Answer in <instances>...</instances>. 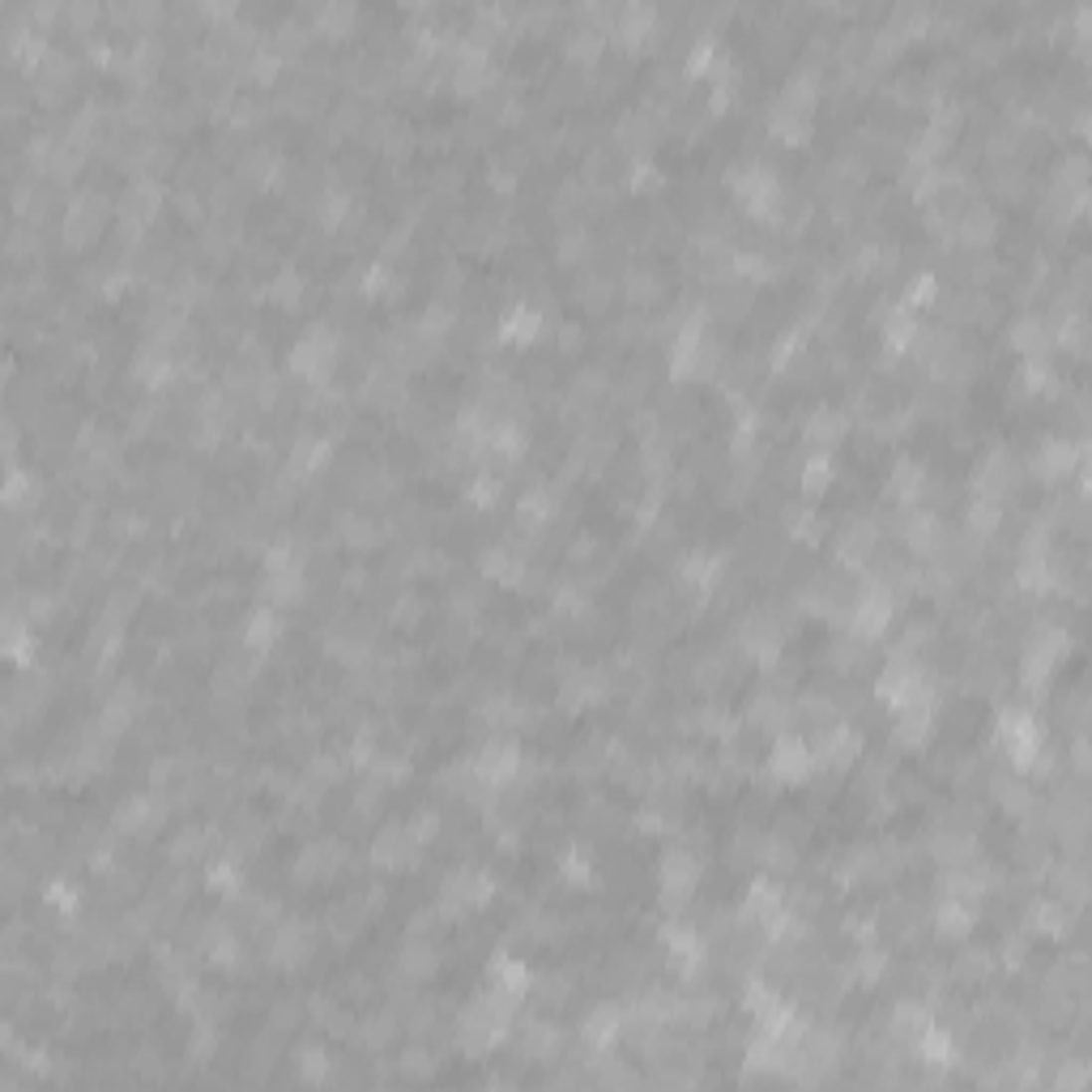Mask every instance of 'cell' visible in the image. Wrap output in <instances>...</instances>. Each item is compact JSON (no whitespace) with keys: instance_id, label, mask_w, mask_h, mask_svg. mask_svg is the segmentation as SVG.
<instances>
[{"instance_id":"6da1fadb","label":"cell","mask_w":1092,"mask_h":1092,"mask_svg":"<svg viewBox=\"0 0 1092 1092\" xmlns=\"http://www.w3.org/2000/svg\"><path fill=\"white\" fill-rule=\"evenodd\" d=\"M333 363H337V337L328 333L325 325H317L312 333H304V341H299L295 354H291V367L295 371H308L312 380L328 376V367H333Z\"/></svg>"},{"instance_id":"7a4b0ae2","label":"cell","mask_w":1092,"mask_h":1092,"mask_svg":"<svg viewBox=\"0 0 1092 1092\" xmlns=\"http://www.w3.org/2000/svg\"><path fill=\"white\" fill-rule=\"evenodd\" d=\"M994 739L1015 760V764H1028V760L1041 752V735H1037V726H1033V717H1028V713H1003V717H998Z\"/></svg>"},{"instance_id":"3957f363","label":"cell","mask_w":1092,"mask_h":1092,"mask_svg":"<svg viewBox=\"0 0 1092 1092\" xmlns=\"http://www.w3.org/2000/svg\"><path fill=\"white\" fill-rule=\"evenodd\" d=\"M487 896H491V879H487V875H478V871H457V875L444 884L440 914L461 918V914H470V909L483 905Z\"/></svg>"},{"instance_id":"277c9868","label":"cell","mask_w":1092,"mask_h":1092,"mask_svg":"<svg viewBox=\"0 0 1092 1092\" xmlns=\"http://www.w3.org/2000/svg\"><path fill=\"white\" fill-rule=\"evenodd\" d=\"M696 879H700V862L687 854V849H670L662 862V901L666 905L687 901V896L696 892Z\"/></svg>"},{"instance_id":"5b68a950","label":"cell","mask_w":1092,"mask_h":1092,"mask_svg":"<svg viewBox=\"0 0 1092 1092\" xmlns=\"http://www.w3.org/2000/svg\"><path fill=\"white\" fill-rule=\"evenodd\" d=\"M521 764V756H517V743H508V739H496V743H487L483 752H478L474 760V781H483V785H504L508 776L517 772Z\"/></svg>"},{"instance_id":"8992f818","label":"cell","mask_w":1092,"mask_h":1092,"mask_svg":"<svg viewBox=\"0 0 1092 1092\" xmlns=\"http://www.w3.org/2000/svg\"><path fill=\"white\" fill-rule=\"evenodd\" d=\"M414 845H418V836L410 832V824H393V828H384L376 836L371 858H376L380 866H388V871H401V866L414 862Z\"/></svg>"},{"instance_id":"52a82bcc","label":"cell","mask_w":1092,"mask_h":1092,"mask_svg":"<svg viewBox=\"0 0 1092 1092\" xmlns=\"http://www.w3.org/2000/svg\"><path fill=\"white\" fill-rule=\"evenodd\" d=\"M768 768L776 781H802V776H811V768H815V752L798 739H781L768 760Z\"/></svg>"},{"instance_id":"ba28073f","label":"cell","mask_w":1092,"mask_h":1092,"mask_svg":"<svg viewBox=\"0 0 1092 1092\" xmlns=\"http://www.w3.org/2000/svg\"><path fill=\"white\" fill-rule=\"evenodd\" d=\"M892 619V597L888 589H879V585H866L862 597H858V606H854V632L858 636H879L888 627Z\"/></svg>"},{"instance_id":"9c48e42d","label":"cell","mask_w":1092,"mask_h":1092,"mask_svg":"<svg viewBox=\"0 0 1092 1092\" xmlns=\"http://www.w3.org/2000/svg\"><path fill=\"white\" fill-rule=\"evenodd\" d=\"M308 952H312V935H308V926H299V922L278 926L274 939H269V961H278V965H299Z\"/></svg>"},{"instance_id":"30bf717a","label":"cell","mask_w":1092,"mask_h":1092,"mask_svg":"<svg viewBox=\"0 0 1092 1092\" xmlns=\"http://www.w3.org/2000/svg\"><path fill=\"white\" fill-rule=\"evenodd\" d=\"M103 227V205L99 197H78L69 205V214H65V235L73 239V244H90V239L99 235Z\"/></svg>"},{"instance_id":"8fae6325","label":"cell","mask_w":1092,"mask_h":1092,"mask_svg":"<svg viewBox=\"0 0 1092 1092\" xmlns=\"http://www.w3.org/2000/svg\"><path fill=\"white\" fill-rule=\"evenodd\" d=\"M619 35L623 43H632V48H640V43H649L653 39V30H657V13L649 5H627L619 9Z\"/></svg>"},{"instance_id":"7c38bea8","label":"cell","mask_w":1092,"mask_h":1092,"mask_svg":"<svg viewBox=\"0 0 1092 1092\" xmlns=\"http://www.w3.org/2000/svg\"><path fill=\"white\" fill-rule=\"evenodd\" d=\"M341 858H346V849H341V845H333V841H317L312 849H304V858H299L295 871L308 875V879H321V875H328V871H337Z\"/></svg>"},{"instance_id":"4fadbf2b","label":"cell","mask_w":1092,"mask_h":1092,"mask_svg":"<svg viewBox=\"0 0 1092 1092\" xmlns=\"http://www.w3.org/2000/svg\"><path fill=\"white\" fill-rule=\"evenodd\" d=\"M875 538L879 534H875L871 521H854V526L841 534V559L854 563V567L866 563V559H871V550H875Z\"/></svg>"},{"instance_id":"5bb4252c","label":"cell","mask_w":1092,"mask_h":1092,"mask_svg":"<svg viewBox=\"0 0 1092 1092\" xmlns=\"http://www.w3.org/2000/svg\"><path fill=\"white\" fill-rule=\"evenodd\" d=\"M969 926H974V905H969V896L948 892V901L939 905V931H944V935H965Z\"/></svg>"},{"instance_id":"9a60e30c","label":"cell","mask_w":1092,"mask_h":1092,"mask_svg":"<svg viewBox=\"0 0 1092 1092\" xmlns=\"http://www.w3.org/2000/svg\"><path fill=\"white\" fill-rule=\"evenodd\" d=\"M922 487H926V470L918 466V461H901V466L892 470L888 496H892V500H901V504H909V500H918V496H922Z\"/></svg>"},{"instance_id":"2e32d148","label":"cell","mask_w":1092,"mask_h":1092,"mask_svg":"<svg viewBox=\"0 0 1092 1092\" xmlns=\"http://www.w3.org/2000/svg\"><path fill=\"white\" fill-rule=\"evenodd\" d=\"M158 815H162V806H154V798H132L119 806V828L124 832H145V828H154L158 824Z\"/></svg>"},{"instance_id":"e0dca14e","label":"cell","mask_w":1092,"mask_h":1092,"mask_svg":"<svg viewBox=\"0 0 1092 1092\" xmlns=\"http://www.w3.org/2000/svg\"><path fill=\"white\" fill-rule=\"evenodd\" d=\"M567 52H572V60H585V65H593L597 52H602V30H597V26H580V30H572V43H567Z\"/></svg>"},{"instance_id":"ac0fdd59","label":"cell","mask_w":1092,"mask_h":1092,"mask_svg":"<svg viewBox=\"0 0 1092 1092\" xmlns=\"http://www.w3.org/2000/svg\"><path fill=\"white\" fill-rule=\"evenodd\" d=\"M619 137H623V149H645L653 145V124H649V115H627L623 119V128H619Z\"/></svg>"},{"instance_id":"d6986e66","label":"cell","mask_w":1092,"mask_h":1092,"mask_svg":"<svg viewBox=\"0 0 1092 1092\" xmlns=\"http://www.w3.org/2000/svg\"><path fill=\"white\" fill-rule=\"evenodd\" d=\"M483 572H487L491 580H517V576H521V559L496 546V550H487V555H483Z\"/></svg>"},{"instance_id":"ffe728a7","label":"cell","mask_w":1092,"mask_h":1092,"mask_svg":"<svg viewBox=\"0 0 1092 1092\" xmlns=\"http://www.w3.org/2000/svg\"><path fill=\"white\" fill-rule=\"evenodd\" d=\"M615 1033H619V1011H615V1007H602V1011H593V1015H589L585 1037H589L593 1045H606Z\"/></svg>"},{"instance_id":"44dd1931","label":"cell","mask_w":1092,"mask_h":1092,"mask_svg":"<svg viewBox=\"0 0 1092 1092\" xmlns=\"http://www.w3.org/2000/svg\"><path fill=\"white\" fill-rule=\"evenodd\" d=\"M1071 461H1075V453H1071L1067 444H1045V448H1041V461H1037V470H1041L1045 478H1054V474L1063 478V474L1071 470Z\"/></svg>"},{"instance_id":"7402d4cb","label":"cell","mask_w":1092,"mask_h":1092,"mask_svg":"<svg viewBox=\"0 0 1092 1092\" xmlns=\"http://www.w3.org/2000/svg\"><path fill=\"white\" fill-rule=\"evenodd\" d=\"M317 22L328 30V35H346L354 26V5H325L317 9Z\"/></svg>"},{"instance_id":"603a6c76","label":"cell","mask_w":1092,"mask_h":1092,"mask_svg":"<svg viewBox=\"0 0 1092 1092\" xmlns=\"http://www.w3.org/2000/svg\"><path fill=\"white\" fill-rule=\"evenodd\" d=\"M828 483H832V457L819 453V457H811V466H806L802 487H806V496H815V491H824Z\"/></svg>"},{"instance_id":"cb8c5ba5","label":"cell","mask_w":1092,"mask_h":1092,"mask_svg":"<svg viewBox=\"0 0 1092 1092\" xmlns=\"http://www.w3.org/2000/svg\"><path fill=\"white\" fill-rule=\"evenodd\" d=\"M543 325V317H538V312H526V308H517V312H508V321H504V328H508V337H517V341H530L534 337V328Z\"/></svg>"},{"instance_id":"d4e9b609","label":"cell","mask_w":1092,"mask_h":1092,"mask_svg":"<svg viewBox=\"0 0 1092 1092\" xmlns=\"http://www.w3.org/2000/svg\"><path fill=\"white\" fill-rule=\"evenodd\" d=\"M278 627H282V623H278V615H269V610H257V619L248 623V645H252V649L269 645V640L278 636Z\"/></svg>"},{"instance_id":"484cf974","label":"cell","mask_w":1092,"mask_h":1092,"mask_svg":"<svg viewBox=\"0 0 1092 1092\" xmlns=\"http://www.w3.org/2000/svg\"><path fill=\"white\" fill-rule=\"evenodd\" d=\"M806 431H811V440H819V444H832V440L845 431V418H836V414H828V410H819V414L811 418V427H806Z\"/></svg>"}]
</instances>
